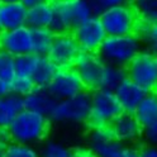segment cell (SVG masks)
Here are the masks:
<instances>
[{
	"label": "cell",
	"mask_w": 157,
	"mask_h": 157,
	"mask_svg": "<svg viewBox=\"0 0 157 157\" xmlns=\"http://www.w3.org/2000/svg\"><path fill=\"white\" fill-rule=\"evenodd\" d=\"M50 124L51 119L47 115L24 109L9 125V132L13 142L34 146L44 141Z\"/></svg>",
	"instance_id": "1"
},
{
	"label": "cell",
	"mask_w": 157,
	"mask_h": 157,
	"mask_svg": "<svg viewBox=\"0 0 157 157\" xmlns=\"http://www.w3.org/2000/svg\"><path fill=\"white\" fill-rule=\"evenodd\" d=\"M142 51L143 44L141 39L133 33L127 36H108L98 53L105 63L127 67Z\"/></svg>",
	"instance_id": "2"
},
{
	"label": "cell",
	"mask_w": 157,
	"mask_h": 157,
	"mask_svg": "<svg viewBox=\"0 0 157 157\" xmlns=\"http://www.w3.org/2000/svg\"><path fill=\"white\" fill-rule=\"evenodd\" d=\"M90 112L91 94L84 91L68 99L57 100L48 118L61 124H82L89 122Z\"/></svg>",
	"instance_id": "3"
},
{
	"label": "cell",
	"mask_w": 157,
	"mask_h": 157,
	"mask_svg": "<svg viewBox=\"0 0 157 157\" xmlns=\"http://www.w3.org/2000/svg\"><path fill=\"white\" fill-rule=\"evenodd\" d=\"M123 112L115 93L99 87L91 93V112L87 123L91 128L110 127Z\"/></svg>",
	"instance_id": "4"
},
{
	"label": "cell",
	"mask_w": 157,
	"mask_h": 157,
	"mask_svg": "<svg viewBox=\"0 0 157 157\" xmlns=\"http://www.w3.org/2000/svg\"><path fill=\"white\" fill-rule=\"evenodd\" d=\"M108 36H127L137 32L141 19L133 4L108 8L99 15Z\"/></svg>",
	"instance_id": "5"
},
{
	"label": "cell",
	"mask_w": 157,
	"mask_h": 157,
	"mask_svg": "<svg viewBox=\"0 0 157 157\" xmlns=\"http://www.w3.org/2000/svg\"><path fill=\"white\" fill-rule=\"evenodd\" d=\"M128 78L140 85L146 91L157 87V56L148 51H142L125 67Z\"/></svg>",
	"instance_id": "6"
},
{
	"label": "cell",
	"mask_w": 157,
	"mask_h": 157,
	"mask_svg": "<svg viewBox=\"0 0 157 157\" xmlns=\"http://www.w3.org/2000/svg\"><path fill=\"white\" fill-rule=\"evenodd\" d=\"M71 33L82 52H98L108 37L99 17H91L75 25Z\"/></svg>",
	"instance_id": "7"
},
{
	"label": "cell",
	"mask_w": 157,
	"mask_h": 157,
	"mask_svg": "<svg viewBox=\"0 0 157 157\" xmlns=\"http://www.w3.org/2000/svg\"><path fill=\"white\" fill-rule=\"evenodd\" d=\"M85 85L74 67L60 68L47 90L56 100L68 99L85 91Z\"/></svg>",
	"instance_id": "8"
},
{
	"label": "cell",
	"mask_w": 157,
	"mask_h": 157,
	"mask_svg": "<svg viewBox=\"0 0 157 157\" xmlns=\"http://www.w3.org/2000/svg\"><path fill=\"white\" fill-rule=\"evenodd\" d=\"M124 147L114 137L110 127L91 128L87 136V148L94 157H121Z\"/></svg>",
	"instance_id": "9"
},
{
	"label": "cell",
	"mask_w": 157,
	"mask_h": 157,
	"mask_svg": "<svg viewBox=\"0 0 157 157\" xmlns=\"http://www.w3.org/2000/svg\"><path fill=\"white\" fill-rule=\"evenodd\" d=\"M80 53L81 48L72 33H63L55 36L53 43L47 56L58 68H66L74 67V63Z\"/></svg>",
	"instance_id": "10"
},
{
	"label": "cell",
	"mask_w": 157,
	"mask_h": 157,
	"mask_svg": "<svg viewBox=\"0 0 157 157\" xmlns=\"http://www.w3.org/2000/svg\"><path fill=\"white\" fill-rule=\"evenodd\" d=\"M105 62L98 52H82L78 55L74 63V68L82 80L86 89H99L100 77Z\"/></svg>",
	"instance_id": "11"
},
{
	"label": "cell",
	"mask_w": 157,
	"mask_h": 157,
	"mask_svg": "<svg viewBox=\"0 0 157 157\" xmlns=\"http://www.w3.org/2000/svg\"><path fill=\"white\" fill-rule=\"evenodd\" d=\"M0 48L13 55L14 57L25 53H33L32 28L28 25H23L3 32Z\"/></svg>",
	"instance_id": "12"
},
{
	"label": "cell",
	"mask_w": 157,
	"mask_h": 157,
	"mask_svg": "<svg viewBox=\"0 0 157 157\" xmlns=\"http://www.w3.org/2000/svg\"><path fill=\"white\" fill-rule=\"evenodd\" d=\"M115 138L123 144H133L143 136V127L133 113L123 112L110 124Z\"/></svg>",
	"instance_id": "13"
},
{
	"label": "cell",
	"mask_w": 157,
	"mask_h": 157,
	"mask_svg": "<svg viewBox=\"0 0 157 157\" xmlns=\"http://www.w3.org/2000/svg\"><path fill=\"white\" fill-rule=\"evenodd\" d=\"M28 8L22 3L0 2V29L3 32L27 25Z\"/></svg>",
	"instance_id": "14"
},
{
	"label": "cell",
	"mask_w": 157,
	"mask_h": 157,
	"mask_svg": "<svg viewBox=\"0 0 157 157\" xmlns=\"http://www.w3.org/2000/svg\"><path fill=\"white\" fill-rule=\"evenodd\" d=\"M51 4L53 8V19L48 28L55 34L71 33L75 27L71 2L70 0H52Z\"/></svg>",
	"instance_id": "15"
},
{
	"label": "cell",
	"mask_w": 157,
	"mask_h": 157,
	"mask_svg": "<svg viewBox=\"0 0 157 157\" xmlns=\"http://www.w3.org/2000/svg\"><path fill=\"white\" fill-rule=\"evenodd\" d=\"M118 100H119L123 110L127 113H134L136 108L143 100V98L148 91H146L143 87L137 85L129 78H127L124 82L119 85V87L114 91Z\"/></svg>",
	"instance_id": "16"
},
{
	"label": "cell",
	"mask_w": 157,
	"mask_h": 157,
	"mask_svg": "<svg viewBox=\"0 0 157 157\" xmlns=\"http://www.w3.org/2000/svg\"><path fill=\"white\" fill-rule=\"evenodd\" d=\"M25 109L24 98L10 93L0 98V128H9L17 115Z\"/></svg>",
	"instance_id": "17"
},
{
	"label": "cell",
	"mask_w": 157,
	"mask_h": 157,
	"mask_svg": "<svg viewBox=\"0 0 157 157\" xmlns=\"http://www.w3.org/2000/svg\"><path fill=\"white\" fill-rule=\"evenodd\" d=\"M56 99L50 94L47 87H36V89L24 98L25 109L44 115H50L56 104Z\"/></svg>",
	"instance_id": "18"
},
{
	"label": "cell",
	"mask_w": 157,
	"mask_h": 157,
	"mask_svg": "<svg viewBox=\"0 0 157 157\" xmlns=\"http://www.w3.org/2000/svg\"><path fill=\"white\" fill-rule=\"evenodd\" d=\"M127 78H128V75H127L125 67L105 63L103 72H101L99 87L104 90L115 91L118 87H119V85L122 82H124Z\"/></svg>",
	"instance_id": "19"
},
{
	"label": "cell",
	"mask_w": 157,
	"mask_h": 157,
	"mask_svg": "<svg viewBox=\"0 0 157 157\" xmlns=\"http://www.w3.org/2000/svg\"><path fill=\"white\" fill-rule=\"evenodd\" d=\"M53 19V8L51 3L39 4L28 8L27 25L31 28H48Z\"/></svg>",
	"instance_id": "20"
},
{
	"label": "cell",
	"mask_w": 157,
	"mask_h": 157,
	"mask_svg": "<svg viewBox=\"0 0 157 157\" xmlns=\"http://www.w3.org/2000/svg\"><path fill=\"white\" fill-rule=\"evenodd\" d=\"M58 68L48 56H39L36 70L32 75V78L37 87H47L53 80V77L58 72Z\"/></svg>",
	"instance_id": "21"
},
{
	"label": "cell",
	"mask_w": 157,
	"mask_h": 157,
	"mask_svg": "<svg viewBox=\"0 0 157 157\" xmlns=\"http://www.w3.org/2000/svg\"><path fill=\"white\" fill-rule=\"evenodd\" d=\"M142 127H147L148 124L157 121V96L156 94L148 91L143 98V100L138 104L133 113Z\"/></svg>",
	"instance_id": "22"
},
{
	"label": "cell",
	"mask_w": 157,
	"mask_h": 157,
	"mask_svg": "<svg viewBox=\"0 0 157 157\" xmlns=\"http://www.w3.org/2000/svg\"><path fill=\"white\" fill-rule=\"evenodd\" d=\"M136 34L140 37L143 50L157 56V22L151 23L141 21Z\"/></svg>",
	"instance_id": "23"
},
{
	"label": "cell",
	"mask_w": 157,
	"mask_h": 157,
	"mask_svg": "<svg viewBox=\"0 0 157 157\" xmlns=\"http://www.w3.org/2000/svg\"><path fill=\"white\" fill-rule=\"evenodd\" d=\"M55 33L50 28H32L33 37V53L39 56H47L53 43Z\"/></svg>",
	"instance_id": "24"
},
{
	"label": "cell",
	"mask_w": 157,
	"mask_h": 157,
	"mask_svg": "<svg viewBox=\"0 0 157 157\" xmlns=\"http://www.w3.org/2000/svg\"><path fill=\"white\" fill-rule=\"evenodd\" d=\"M41 157H74V150L57 140H48L43 142L41 150Z\"/></svg>",
	"instance_id": "25"
},
{
	"label": "cell",
	"mask_w": 157,
	"mask_h": 157,
	"mask_svg": "<svg viewBox=\"0 0 157 157\" xmlns=\"http://www.w3.org/2000/svg\"><path fill=\"white\" fill-rule=\"evenodd\" d=\"M132 4L141 21L157 22V0H134Z\"/></svg>",
	"instance_id": "26"
},
{
	"label": "cell",
	"mask_w": 157,
	"mask_h": 157,
	"mask_svg": "<svg viewBox=\"0 0 157 157\" xmlns=\"http://www.w3.org/2000/svg\"><path fill=\"white\" fill-rule=\"evenodd\" d=\"M39 55L36 53H25L15 57V72L17 76H28L32 77L36 66L38 62Z\"/></svg>",
	"instance_id": "27"
},
{
	"label": "cell",
	"mask_w": 157,
	"mask_h": 157,
	"mask_svg": "<svg viewBox=\"0 0 157 157\" xmlns=\"http://www.w3.org/2000/svg\"><path fill=\"white\" fill-rule=\"evenodd\" d=\"M70 2L75 25L87 21L91 17H95L90 0H70Z\"/></svg>",
	"instance_id": "28"
},
{
	"label": "cell",
	"mask_w": 157,
	"mask_h": 157,
	"mask_svg": "<svg viewBox=\"0 0 157 157\" xmlns=\"http://www.w3.org/2000/svg\"><path fill=\"white\" fill-rule=\"evenodd\" d=\"M4 157H41L34 146L10 142L5 147Z\"/></svg>",
	"instance_id": "29"
},
{
	"label": "cell",
	"mask_w": 157,
	"mask_h": 157,
	"mask_svg": "<svg viewBox=\"0 0 157 157\" xmlns=\"http://www.w3.org/2000/svg\"><path fill=\"white\" fill-rule=\"evenodd\" d=\"M15 76V57L0 48V77L12 82Z\"/></svg>",
	"instance_id": "30"
},
{
	"label": "cell",
	"mask_w": 157,
	"mask_h": 157,
	"mask_svg": "<svg viewBox=\"0 0 157 157\" xmlns=\"http://www.w3.org/2000/svg\"><path fill=\"white\" fill-rule=\"evenodd\" d=\"M10 85H12V93L18 94L23 98H25L28 94H31L37 87L33 78L28 76H15Z\"/></svg>",
	"instance_id": "31"
},
{
	"label": "cell",
	"mask_w": 157,
	"mask_h": 157,
	"mask_svg": "<svg viewBox=\"0 0 157 157\" xmlns=\"http://www.w3.org/2000/svg\"><path fill=\"white\" fill-rule=\"evenodd\" d=\"M134 0H90L95 17H99L108 8L117 6V5H124V4H132Z\"/></svg>",
	"instance_id": "32"
},
{
	"label": "cell",
	"mask_w": 157,
	"mask_h": 157,
	"mask_svg": "<svg viewBox=\"0 0 157 157\" xmlns=\"http://www.w3.org/2000/svg\"><path fill=\"white\" fill-rule=\"evenodd\" d=\"M143 138L148 144H156L157 143V121L148 124L143 128Z\"/></svg>",
	"instance_id": "33"
},
{
	"label": "cell",
	"mask_w": 157,
	"mask_h": 157,
	"mask_svg": "<svg viewBox=\"0 0 157 157\" xmlns=\"http://www.w3.org/2000/svg\"><path fill=\"white\" fill-rule=\"evenodd\" d=\"M121 157H141V148H137L132 144H125Z\"/></svg>",
	"instance_id": "34"
},
{
	"label": "cell",
	"mask_w": 157,
	"mask_h": 157,
	"mask_svg": "<svg viewBox=\"0 0 157 157\" xmlns=\"http://www.w3.org/2000/svg\"><path fill=\"white\" fill-rule=\"evenodd\" d=\"M141 157H157V146L148 143L143 146L141 148Z\"/></svg>",
	"instance_id": "35"
},
{
	"label": "cell",
	"mask_w": 157,
	"mask_h": 157,
	"mask_svg": "<svg viewBox=\"0 0 157 157\" xmlns=\"http://www.w3.org/2000/svg\"><path fill=\"white\" fill-rule=\"evenodd\" d=\"M12 141V136L9 132V128H0V144L6 147Z\"/></svg>",
	"instance_id": "36"
},
{
	"label": "cell",
	"mask_w": 157,
	"mask_h": 157,
	"mask_svg": "<svg viewBox=\"0 0 157 157\" xmlns=\"http://www.w3.org/2000/svg\"><path fill=\"white\" fill-rule=\"evenodd\" d=\"M10 93H12L10 81H8V80H5V78L0 77V98L10 94Z\"/></svg>",
	"instance_id": "37"
},
{
	"label": "cell",
	"mask_w": 157,
	"mask_h": 157,
	"mask_svg": "<svg viewBox=\"0 0 157 157\" xmlns=\"http://www.w3.org/2000/svg\"><path fill=\"white\" fill-rule=\"evenodd\" d=\"M74 157H94L91 151L87 148H78V150H75L74 151Z\"/></svg>",
	"instance_id": "38"
},
{
	"label": "cell",
	"mask_w": 157,
	"mask_h": 157,
	"mask_svg": "<svg viewBox=\"0 0 157 157\" xmlns=\"http://www.w3.org/2000/svg\"><path fill=\"white\" fill-rule=\"evenodd\" d=\"M52 0H22V3L27 6V8H32L39 4H44V3H51Z\"/></svg>",
	"instance_id": "39"
},
{
	"label": "cell",
	"mask_w": 157,
	"mask_h": 157,
	"mask_svg": "<svg viewBox=\"0 0 157 157\" xmlns=\"http://www.w3.org/2000/svg\"><path fill=\"white\" fill-rule=\"evenodd\" d=\"M4 155H5V147L0 144V157H4Z\"/></svg>",
	"instance_id": "40"
},
{
	"label": "cell",
	"mask_w": 157,
	"mask_h": 157,
	"mask_svg": "<svg viewBox=\"0 0 157 157\" xmlns=\"http://www.w3.org/2000/svg\"><path fill=\"white\" fill-rule=\"evenodd\" d=\"M2 3H19L22 2V0H0Z\"/></svg>",
	"instance_id": "41"
},
{
	"label": "cell",
	"mask_w": 157,
	"mask_h": 157,
	"mask_svg": "<svg viewBox=\"0 0 157 157\" xmlns=\"http://www.w3.org/2000/svg\"><path fill=\"white\" fill-rule=\"evenodd\" d=\"M2 34H3V31L0 29V46H2Z\"/></svg>",
	"instance_id": "42"
},
{
	"label": "cell",
	"mask_w": 157,
	"mask_h": 157,
	"mask_svg": "<svg viewBox=\"0 0 157 157\" xmlns=\"http://www.w3.org/2000/svg\"><path fill=\"white\" fill-rule=\"evenodd\" d=\"M155 94H156V96H157V87H156V90H155Z\"/></svg>",
	"instance_id": "43"
},
{
	"label": "cell",
	"mask_w": 157,
	"mask_h": 157,
	"mask_svg": "<svg viewBox=\"0 0 157 157\" xmlns=\"http://www.w3.org/2000/svg\"><path fill=\"white\" fill-rule=\"evenodd\" d=\"M156 146H157V143H156Z\"/></svg>",
	"instance_id": "44"
}]
</instances>
